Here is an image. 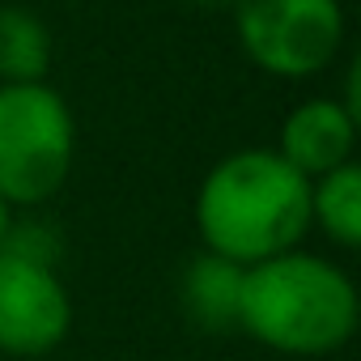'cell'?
Masks as SVG:
<instances>
[{
  "instance_id": "obj_4",
  "label": "cell",
  "mask_w": 361,
  "mask_h": 361,
  "mask_svg": "<svg viewBox=\"0 0 361 361\" xmlns=\"http://www.w3.org/2000/svg\"><path fill=\"white\" fill-rule=\"evenodd\" d=\"M234 30L255 68L302 81L340 56L344 9L340 0H234Z\"/></svg>"
},
{
  "instance_id": "obj_1",
  "label": "cell",
  "mask_w": 361,
  "mask_h": 361,
  "mask_svg": "<svg viewBox=\"0 0 361 361\" xmlns=\"http://www.w3.org/2000/svg\"><path fill=\"white\" fill-rule=\"evenodd\" d=\"M204 251L251 268L298 251L310 230V178L276 149L226 153L196 192Z\"/></svg>"
},
{
  "instance_id": "obj_5",
  "label": "cell",
  "mask_w": 361,
  "mask_h": 361,
  "mask_svg": "<svg viewBox=\"0 0 361 361\" xmlns=\"http://www.w3.org/2000/svg\"><path fill=\"white\" fill-rule=\"evenodd\" d=\"M73 302L56 268H39L0 251V353L43 357L64 344Z\"/></svg>"
},
{
  "instance_id": "obj_10",
  "label": "cell",
  "mask_w": 361,
  "mask_h": 361,
  "mask_svg": "<svg viewBox=\"0 0 361 361\" xmlns=\"http://www.w3.org/2000/svg\"><path fill=\"white\" fill-rule=\"evenodd\" d=\"M0 251L13 255V259H26V264H39V268H56L60 255H64V238L51 221L43 217H13L9 230H5V243H0Z\"/></svg>"
},
{
  "instance_id": "obj_12",
  "label": "cell",
  "mask_w": 361,
  "mask_h": 361,
  "mask_svg": "<svg viewBox=\"0 0 361 361\" xmlns=\"http://www.w3.org/2000/svg\"><path fill=\"white\" fill-rule=\"evenodd\" d=\"M183 5H196V9H226L234 0H183Z\"/></svg>"
},
{
  "instance_id": "obj_9",
  "label": "cell",
  "mask_w": 361,
  "mask_h": 361,
  "mask_svg": "<svg viewBox=\"0 0 361 361\" xmlns=\"http://www.w3.org/2000/svg\"><path fill=\"white\" fill-rule=\"evenodd\" d=\"M310 221L327 230L340 247H361V166L344 161L319 178H310Z\"/></svg>"
},
{
  "instance_id": "obj_8",
  "label": "cell",
  "mask_w": 361,
  "mask_h": 361,
  "mask_svg": "<svg viewBox=\"0 0 361 361\" xmlns=\"http://www.w3.org/2000/svg\"><path fill=\"white\" fill-rule=\"evenodd\" d=\"M51 68V30L22 5L0 9V85L43 81Z\"/></svg>"
},
{
  "instance_id": "obj_2",
  "label": "cell",
  "mask_w": 361,
  "mask_h": 361,
  "mask_svg": "<svg viewBox=\"0 0 361 361\" xmlns=\"http://www.w3.org/2000/svg\"><path fill=\"white\" fill-rule=\"evenodd\" d=\"M357 314V285L323 255L285 251L276 259L243 268L238 331L276 353L327 357L353 340Z\"/></svg>"
},
{
  "instance_id": "obj_3",
  "label": "cell",
  "mask_w": 361,
  "mask_h": 361,
  "mask_svg": "<svg viewBox=\"0 0 361 361\" xmlns=\"http://www.w3.org/2000/svg\"><path fill=\"white\" fill-rule=\"evenodd\" d=\"M77 157V123L47 81L0 85V196L13 209L47 204Z\"/></svg>"
},
{
  "instance_id": "obj_11",
  "label": "cell",
  "mask_w": 361,
  "mask_h": 361,
  "mask_svg": "<svg viewBox=\"0 0 361 361\" xmlns=\"http://www.w3.org/2000/svg\"><path fill=\"white\" fill-rule=\"evenodd\" d=\"M9 221H13V204L0 196V243H5V230H9Z\"/></svg>"
},
{
  "instance_id": "obj_6",
  "label": "cell",
  "mask_w": 361,
  "mask_h": 361,
  "mask_svg": "<svg viewBox=\"0 0 361 361\" xmlns=\"http://www.w3.org/2000/svg\"><path fill=\"white\" fill-rule=\"evenodd\" d=\"M357 128H361V119H353L340 106V98H310L285 115L276 153L306 178H319V174L353 161Z\"/></svg>"
},
{
  "instance_id": "obj_7",
  "label": "cell",
  "mask_w": 361,
  "mask_h": 361,
  "mask_svg": "<svg viewBox=\"0 0 361 361\" xmlns=\"http://www.w3.org/2000/svg\"><path fill=\"white\" fill-rule=\"evenodd\" d=\"M238 298H243V268L204 251L183 268L178 281V302L183 314L200 331H234L238 327Z\"/></svg>"
}]
</instances>
